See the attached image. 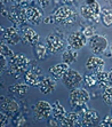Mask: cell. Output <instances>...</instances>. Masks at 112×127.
Masks as SVG:
<instances>
[{"label":"cell","instance_id":"obj_37","mask_svg":"<svg viewBox=\"0 0 112 127\" xmlns=\"http://www.w3.org/2000/svg\"><path fill=\"white\" fill-rule=\"evenodd\" d=\"M55 22V20H54V16L52 15V16H48V17L44 18V23L46 24H49V23H54Z\"/></svg>","mask_w":112,"mask_h":127},{"label":"cell","instance_id":"obj_14","mask_svg":"<svg viewBox=\"0 0 112 127\" xmlns=\"http://www.w3.org/2000/svg\"><path fill=\"white\" fill-rule=\"evenodd\" d=\"M25 13H27V18L30 23L32 24H39L41 21H44V13L40 8L38 7L30 6L25 8Z\"/></svg>","mask_w":112,"mask_h":127},{"label":"cell","instance_id":"obj_11","mask_svg":"<svg viewBox=\"0 0 112 127\" xmlns=\"http://www.w3.org/2000/svg\"><path fill=\"white\" fill-rule=\"evenodd\" d=\"M86 44H87V38H86V35L83 33V31L72 32L68 37L69 48L79 50V49H81L84 46H86Z\"/></svg>","mask_w":112,"mask_h":127},{"label":"cell","instance_id":"obj_36","mask_svg":"<svg viewBox=\"0 0 112 127\" xmlns=\"http://www.w3.org/2000/svg\"><path fill=\"white\" fill-rule=\"evenodd\" d=\"M50 1L52 0H38V2H39V5L42 7V8H45V7H47L48 5L50 3Z\"/></svg>","mask_w":112,"mask_h":127},{"label":"cell","instance_id":"obj_6","mask_svg":"<svg viewBox=\"0 0 112 127\" xmlns=\"http://www.w3.org/2000/svg\"><path fill=\"white\" fill-rule=\"evenodd\" d=\"M89 47L95 55H102V54L105 53L108 47H109V40L106 39L105 35L95 33L89 39Z\"/></svg>","mask_w":112,"mask_h":127},{"label":"cell","instance_id":"obj_29","mask_svg":"<svg viewBox=\"0 0 112 127\" xmlns=\"http://www.w3.org/2000/svg\"><path fill=\"white\" fill-rule=\"evenodd\" d=\"M1 54H3L5 56H7V57H9V59H12L13 56H15V54H14V52H13L10 48L7 46V44L6 42H1Z\"/></svg>","mask_w":112,"mask_h":127},{"label":"cell","instance_id":"obj_16","mask_svg":"<svg viewBox=\"0 0 112 127\" xmlns=\"http://www.w3.org/2000/svg\"><path fill=\"white\" fill-rule=\"evenodd\" d=\"M98 120H100V116L95 110H84L83 119H81L83 126H95V125L98 124Z\"/></svg>","mask_w":112,"mask_h":127},{"label":"cell","instance_id":"obj_20","mask_svg":"<svg viewBox=\"0 0 112 127\" xmlns=\"http://www.w3.org/2000/svg\"><path fill=\"white\" fill-rule=\"evenodd\" d=\"M61 126L77 127V126H83V123H80L79 115L77 112H70L66 113L65 118L61 121Z\"/></svg>","mask_w":112,"mask_h":127},{"label":"cell","instance_id":"obj_27","mask_svg":"<svg viewBox=\"0 0 112 127\" xmlns=\"http://www.w3.org/2000/svg\"><path fill=\"white\" fill-rule=\"evenodd\" d=\"M84 83L88 86V87H93V86H95L96 84H97V77H96V73L93 72V73L86 74L85 77H84Z\"/></svg>","mask_w":112,"mask_h":127},{"label":"cell","instance_id":"obj_40","mask_svg":"<svg viewBox=\"0 0 112 127\" xmlns=\"http://www.w3.org/2000/svg\"><path fill=\"white\" fill-rule=\"evenodd\" d=\"M110 74L112 76V68H111V70H110Z\"/></svg>","mask_w":112,"mask_h":127},{"label":"cell","instance_id":"obj_34","mask_svg":"<svg viewBox=\"0 0 112 127\" xmlns=\"http://www.w3.org/2000/svg\"><path fill=\"white\" fill-rule=\"evenodd\" d=\"M0 117H1V126H2V127L7 126V125L9 124V116L6 115L5 112H2V111H1V113H0Z\"/></svg>","mask_w":112,"mask_h":127},{"label":"cell","instance_id":"obj_35","mask_svg":"<svg viewBox=\"0 0 112 127\" xmlns=\"http://www.w3.org/2000/svg\"><path fill=\"white\" fill-rule=\"evenodd\" d=\"M48 126H61V125H59V121L53 117L52 119H48Z\"/></svg>","mask_w":112,"mask_h":127},{"label":"cell","instance_id":"obj_3","mask_svg":"<svg viewBox=\"0 0 112 127\" xmlns=\"http://www.w3.org/2000/svg\"><path fill=\"white\" fill-rule=\"evenodd\" d=\"M53 16H54L55 22L61 23V24H65V25L74 23V22L77 21V17H78L76 10H73L72 8H70L68 6L58 7L54 12Z\"/></svg>","mask_w":112,"mask_h":127},{"label":"cell","instance_id":"obj_23","mask_svg":"<svg viewBox=\"0 0 112 127\" xmlns=\"http://www.w3.org/2000/svg\"><path fill=\"white\" fill-rule=\"evenodd\" d=\"M28 88H29V85L27 83H20V84H15L8 87V91L12 94H15L17 96H23V95L27 94Z\"/></svg>","mask_w":112,"mask_h":127},{"label":"cell","instance_id":"obj_1","mask_svg":"<svg viewBox=\"0 0 112 127\" xmlns=\"http://www.w3.org/2000/svg\"><path fill=\"white\" fill-rule=\"evenodd\" d=\"M90 95L85 88H73L70 93V104L73 109L77 110H86L88 109V103Z\"/></svg>","mask_w":112,"mask_h":127},{"label":"cell","instance_id":"obj_19","mask_svg":"<svg viewBox=\"0 0 112 127\" xmlns=\"http://www.w3.org/2000/svg\"><path fill=\"white\" fill-rule=\"evenodd\" d=\"M95 73H96V77H97V85L101 88L105 89L112 86V76L110 74V72H105L104 70H102L97 71Z\"/></svg>","mask_w":112,"mask_h":127},{"label":"cell","instance_id":"obj_22","mask_svg":"<svg viewBox=\"0 0 112 127\" xmlns=\"http://www.w3.org/2000/svg\"><path fill=\"white\" fill-rule=\"evenodd\" d=\"M52 108H53V113H52V116H53L56 120H58L59 125H61V121L65 118V116H66V113H68L66 112V110H65V108L59 103L58 101L54 102V103L52 104Z\"/></svg>","mask_w":112,"mask_h":127},{"label":"cell","instance_id":"obj_26","mask_svg":"<svg viewBox=\"0 0 112 127\" xmlns=\"http://www.w3.org/2000/svg\"><path fill=\"white\" fill-rule=\"evenodd\" d=\"M34 53H35V55H37V59L38 60H45L48 56L49 50H48L46 45H42V44H40V42H38V44L34 46Z\"/></svg>","mask_w":112,"mask_h":127},{"label":"cell","instance_id":"obj_4","mask_svg":"<svg viewBox=\"0 0 112 127\" xmlns=\"http://www.w3.org/2000/svg\"><path fill=\"white\" fill-rule=\"evenodd\" d=\"M101 6L96 0H91L89 2L84 3L80 7V14L84 18L93 22H98L101 17Z\"/></svg>","mask_w":112,"mask_h":127},{"label":"cell","instance_id":"obj_24","mask_svg":"<svg viewBox=\"0 0 112 127\" xmlns=\"http://www.w3.org/2000/svg\"><path fill=\"white\" fill-rule=\"evenodd\" d=\"M78 59V50L72 49V48H68L66 50H64L62 54V60L63 62L66 64H72L76 62V60Z\"/></svg>","mask_w":112,"mask_h":127},{"label":"cell","instance_id":"obj_25","mask_svg":"<svg viewBox=\"0 0 112 127\" xmlns=\"http://www.w3.org/2000/svg\"><path fill=\"white\" fill-rule=\"evenodd\" d=\"M101 21L106 28L112 27V10L109 8H102L101 9Z\"/></svg>","mask_w":112,"mask_h":127},{"label":"cell","instance_id":"obj_41","mask_svg":"<svg viewBox=\"0 0 112 127\" xmlns=\"http://www.w3.org/2000/svg\"><path fill=\"white\" fill-rule=\"evenodd\" d=\"M111 53H112V44H111Z\"/></svg>","mask_w":112,"mask_h":127},{"label":"cell","instance_id":"obj_31","mask_svg":"<svg viewBox=\"0 0 112 127\" xmlns=\"http://www.w3.org/2000/svg\"><path fill=\"white\" fill-rule=\"evenodd\" d=\"M27 124L25 123V118H24L23 115H20L18 113L17 116H15L14 117V126H24V125Z\"/></svg>","mask_w":112,"mask_h":127},{"label":"cell","instance_id":"obj_28","mask_svg":"<svg viewBox=\"0 0 112 127\" xmlns=\"http://www.w3.org/2000/svg\"><path fill=\"white\" fill-rule=\"evenodd\" d=\"M102 98H103L104 103L112 105V86L104 89L103 94H102Z\"/></svg>","mask_w":112,"mask_h":127},{"label":"cell","instance_id":"obj_7","mask_svg":"<svg viewBox=\"0 0 112 127\" xmlns=\"http://www.w3.org/2000/svg\"><path fill=\"white\" fill-rule=\"evenodd\" d=\"M33 116L37 120H44V119H49L50 115L53 113V108L52 104L46 102V101H38L33 105Z\"/></svg>","mask_w":112,"mask_h":127},{"label":"cell","instance_id":"obj_5","mask_svg":"<svg viewBox=\"0 0 112 127\" xmlns=\"http://www.w3.org/2000/svg\"><path fill=\"white\" fill-rule=\"evenodd\" d=\"M8 20L14 24L15 28H22L27 22H29L27 18L25 8L18 6V5H14L10 8L8 14Z\"/></svg>","mask_w":112,"mask_h":127},{"label":"cell","instance_id":"obj_17","mask_svg":"<svg viewBox=\"0 0 112 127\" xmlns=\"http://www.w3.org/2000/svg\"><path fill=\"white\" fill-rule=\"evenodd\" d=\"M70 70V66L66 63H57V64L53 65L52 68L49 69V73L52 74V77L54 79H63L66 72Z\"/></svg>","mask_w":112,"mask_h":127},{"label":"cell","instance_id":"obj_9","mask_svg":"<svg viewBox=\"0 0 112 127\" xmlns=\"http://www.w3.org/2000/svg\"><path fill=\"white\" fill-rule=\"evenodd\" d=\"M42 79H44L42 71L35 65L31 69H28L24 73V83H27L29 86H33V87L39 86Z\"/></svg>","mask_w":112,"mask_h":127},{"label":"cell","instance_id":"obj_33","mask_svg":"<svg viewBox=\"0 0 112 127\" xmlns=\"http://www.w3.org/2000/svg\"><path fill=\"white\" fill-rule=\"evenodd\" d=\"M0 62H1V72L5 71L7 68V65H9V62L7 61V56H5L3 54H0Z\"/></svg>","mask_w":112,"mask_h":127},{"label":"cell","instance_id":"obj_30","mask_svg":"<svg viewBox=\"0 0 112 127\" xmlns=\"http://www.w3.org/2000/svg\"><path fill=\"white\" fill-rule=\"evenodd\" d=\"M98 125H100L101 127H112V116H110V115L105 116V117L101 120V123Z\"/></svg>","mask_w":112,"mask_h":127},{"label":"cell","instance_id":"obj_10","mask_svg":"<svg viewBox=\"0 0 112 127\" xmlns=\"http://www.w3.org/2000/svg\"><path fill=\"white\" fill-rule=\"evenodd\" d=\"M83 81H84V77L78 71L73 70V69H70L66 72V74L63 77V83H64L65 87H68L70 89L77 88Z\"/></svg>","mask_w":112,"mask_h":127},{"label":"cell","instance_id":"obj_18","mask_svg":"<svg viewBox=\"0 0 112 127\" xmlns=\"http://www.w3.org/2000/svg\"><path fill=\"white\" fill-rule=\"evenodd\" d=\"M104 65H105V63H104L103 59H101L98 56H91L86 62V69L97 72V71L104 70Z\"/></svg>","mask_w":112,"mask_h":127},{"label":"cell","instance_id":"obj_13","mask_svg":"<svg viewBox=\"0 0 112 127\" xmlns=\"http://www.w3.org/2000/svg\"><path fill=\"white\" fill-rule=\"evenodd\" d=\"M21 35L18 33L17 28L12 27V28H7L6 30L2 29V41L6 42L7 45H17L21 41Z\"/></svg>","mask_w":112,"mask_h":127},{"label":"cell","instance_id":"obj_2","mask_svg":"<svg viewBox=\"0 0 112 127\" xmlns=\"http://www.w3.org/2000/svg\"><path fill=\"white\" fill-rule=\"evenodd\" d=\"M29 64H30V60L24 54L15 55L12 59H9V70H8L9 74L18 78L20 76L25 73V71L29 68Z\"/></svg>","mask_w":112,"mask_h":127},{"label":"cell","instance_id":"obj_21","mask_svg":"<svg viewBox=\"0 0 112 127\" xmlns=\"http://www.w3.org/2000/svg\"><path fill=\"white\" fill-rule=\"evenodd\" d=\"M39 89H40V92L42 94H49V93H53L56 88V83L55 80L53 78L50 77H44V79L41 80V83L40 85L38 86Z\"/></svg>","mask_w":112,"mask_h":127},{"label":"cell","instance_id":"obj_12","mask_svg":"<svg viewBox=\"0 0 112 127\" xmlns=\"http://www.w3.org/2000/svg\"><path fill=\"white\" fill-rule=\"evenodd\" d=\"M1 111L8 115L9 117H15L20 112V105L14 98L1 97Z\"/></svg>","mask_w":112,"mask_h":127},{"label":"cell","instance_id":"obj_15","mask_svg":"<svg viewBox=\"0 0 112 127\" xmlns=\"http://www.w3.org/2000/svg\"><path fill=\"white\" fill-rule=\"evenodd\" d=\"M39 34L31 28L22 29V41L30 46H35L39 42Z\"/></svg>","mask_w":112,"mask_h":127},{"label":"cell","instance_id":"obj_8","mask_svg":"<svg viewBox=\"0 0 112 127\" xmlns=\"http://www.w3.org/2000/svg\"><path fill=\"white\" fill-rule=\"evenodd\" d=\"M46 46L49 53H57L64 46V38L62 37V32H54L47 35L46 38Z\"/></svg>","mask_w":112,"mask_h":127},{"label":"cell","instance_id":"obj_32","mask_svg":"<svg viewBox=\"0 0 112 127\" xmlns=\"http://www.w3.org/2000/svg\"><path fill=\"white\" fill-rule=\"evenodd\" d=\"M81 31H83V33L86 35L87 39H90L91 37L95 34V29L93 27H90V25H89V27H85Z\"/></svg>","mask_w":112,"mask_h":127},{"label":"cell","instance_id":"obj_39","mask_svg":"<svg viewBox=\"0 0 112 127\" xmlns=\"http://www.w3.org/2000/svg\"><path fill=\"white\" fill-rule=\"evenodd\" d=\"M106 2H109L110 5H111V6H112V0H106Z\"/></svg>","mask_w":112,"mask_h":127},{"label":"cell","instance_id":"obj_38","mask_svg":"<svg viewBox=\"0 0 112 127\" xmlns=\"http://www.w3.org/2000/svg\"><path fill=\"white\" fill-rule=\"evenodd\" d=\"M64 2H66V3H71V2H73L74 0H63Z\"/></svg>","mask_w":112,"mask_h":127}]
</instances>
